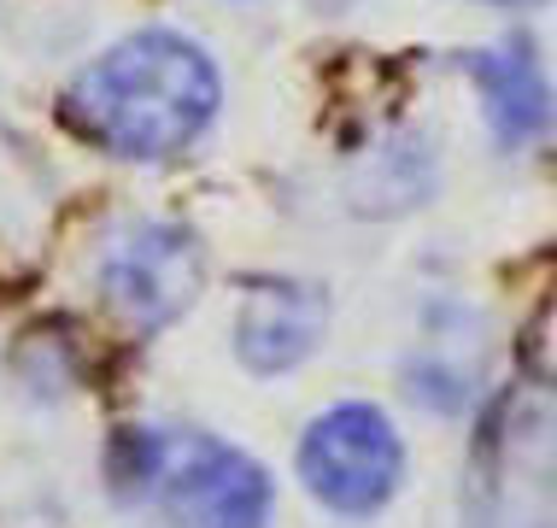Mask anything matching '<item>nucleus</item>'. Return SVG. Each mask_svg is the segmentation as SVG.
Here are the masks:
<instances>
[{"mask_svg": "<svg viewBox=\"0 0 557 528\" xmlns=\"http://www.w3.org/2000/svg\"><path fill=\"white\" fill-rule=\"evenodd\" d=\"M223 106L218 65L176 29H135L107 48L65 95V118L88 147L112 159L159 164L212 130Z\"/></svg>", "mask_w": 557, "mask_h": 528, "instance_id": "f257e3e1", "label": "nucleus"}, {"mask_svg": "<svg viewBox=\"0 0 557 528\" xmlns=\"http://www.w3.org/2000/svg\"><path fill=\"white\" fill-rule=\"evenodd\" d=\"M117 505L153 511L164 528H270L276 481L252 452L183 422H129L107 446Z\"/></svg>", "mask_w": 557, "mask_h": 528, "instance_id": "f03ea898", "label": "nucleus"}, {"mask_svg": "<svg viewBox=\"0 0 557 528\" xmlns=\"http://www.w3.org/2000/svg\"><path fill=\"white\" fill-rule=\"evenodd\" d=\"M463 528H557V382L510 376L475 422L463 464Z\"/></svg>", "mask_w": 557, "mask_h": 528, "instance_id": "7ed1b4c3", "label": "nucleus"}, {"mask_svg": "<svg viewBox=\"0 0 557 528\" xmlns=\"http://www.w3.org/2000/svg\"><path fill=\"white\" fill-rule=\"evenodd\" d=\"M95 288L129 335H164L206 294V247L188 223L135 218L100 247Z\"/></svg>", "mask_w": 557, "mask_h": 528, "instance_id": "20e7f679", "label": "nucleus"}, {"mask_svg": "<svg viewBox=\"0 0 557 528\" xmlns=\"http://www.w3.org/2000/svg\"><path fill=\"white\" fill-rule=\"evenodd\" d=\"M299 488L335 517H375L405 481V441L394 417L370 400H341L299 434Z\"/></svg>", "mask_w": 557, "mask_h": 528, "instance_id": "39448f33", "label": "nucleus"}, {"mask_svg": "<svg viewBox=\"0 0 557 528\" xmlns=\"http://www.w3.org/2000/svg\"><path fill=\"white\" fill-rule=\"evenodd\" d=\"M329 335V299L318 282L299 277H259L240 288L230 346L252 376H288L299 370Z\"/></svg>", "mask_w": 557, "mask_h": 528, "instance_id": "423d86ee", "label": "nucleus"}, {"mask_svg": "<svg viewBox=\"0 0 557 528\" xmlns=\"http://www.w3.org/2000/svg\"><path fill=\"white\" fill-rule=\"evenodd\" d=\"M458 71L481 88V106H487V130L499 147H534L552 135V83L540 71V53L522 36H505L493 48H470L458 53Z\"/></svg>", "mask_w": 557, "mask_h": 528, "instance_id": "0eeeda50", "label": "nucleus"}, {"mask_svg": "<svg viewBox=\"0 0 557 528\" xmlns=\"http://www.w3.org/2000/svg\"><path fill=\"white\" fill-rule=\"evenodd\" d=\"M429 183H434L429 147L411 142V135H394L387 147H375V154L358 164L352 200H358V211H405V206L423 200Z\"/></svg>", "mask_w": 557, "mask_h": 528, "instance_id": "6e6552de", "label": "nucleus"}, {"mask_svg": "<svg viewBox=\"0 0 557 528\" xmlns=\"http://www.w3.org/2000/svg\"><path fill=\"white\" fill-rule=\"evenodd\" d=\"M481 7H540V0H481Z\"/></svg>", "mask_w": 557, "mask_h": 528, "instance_id": "1a4fd4ad", "label": "nucleus"}]
</instances>
